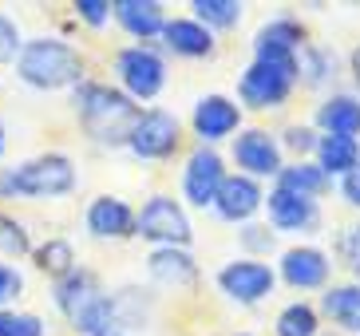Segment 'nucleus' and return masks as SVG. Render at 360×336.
I'll use <instances>...</instances> for the list:
<instances>
[{
    "instance_id": "58836bf2",
    "label": "nucleus",
    "mask_w": 360,
    "mask_h": 336,
    "mask_svg": "<svg viewBox=\"0 0 360 336\" xmlns=\"http://www.w3.org/2000/svg\"><path fill=\"white\" fill-rule=\"evenodd\" d=\"M8 198H16V194H12V170L0 167V202H8Z\"/></svg>"
},
{
    "instance_id": "5701e85b",
    "label": "nucleus",
    "mask_w": 360,
    "mask_h": 336,
    "mask_svg": "<svg viewBox=\"0 0 360 336\" xmlns=\"http://www.w3.org/2000/svg\"><path fill=\"white\" fill-rule=\"evenodd\" d=\"M313 155H317V167L325 170L328 179H345L360 162V143L356 138H340V135H321Z\"/></svg>"
},
{
    "instance_id": "ddd939ff",
    "label": "nucleus",
    "mask_w": 360,
    "mask_h": 336,
    "mask_svg": "<svg viewBox=\"0 0 360 336\" xmlns=\"http://www.w3.org/2000/svg\"><path fill=\"white\" fill-rule=\"evenodd\" d=\"M194 135L202 138V147H214V143H222L230 138L238 127H242V107L233 103L230 95H202L198 103H194Z\"/></svg>"
},
{
    "instance_id": "20e7f679",
    "label": "nucleus",
    "mask_w": 360,
    "mask_h": 336,
    "mask_svg": "<svg viewBox=\"0 0 360 336\" xmlns=\"http://www.w3.org/2000/svg\"><path fill=\"white\" fill-rule=\"evenodd\" d=\"M79 186L75 162L60 150L48 155L24 158L20 167H12V194L16 198H32V202H60Z\"/></svg>"
},
{
    "instance_id": "39448f33",
    "label": "nucleus",
    "mask_w": 360,
    "mask_h": 336,
    "mask_svg": "<svg viewBox=\"0 0 360 336\" xmlns=\"http://www.w3.org/2000/svg\"><path fill=\"white\" fill-rule=\"evenodd\" d=\"M115 75H119V84H123L119 91L127 95L131 103L155 99L167 87V60L150 44H131V48L115 52Z\"/></svg>"
},
{
    "instance_id": "f3484780",
    "label": "nucleus",
    "mask_w": 360,
    "mask_h": 336,
    "mask_svg": "<svg viewBox=\"0 0 360 336\" xmlns=\"http://www.w3.org/2000/svg\"><path fill=\"white\" fill-rule=\"evenodd\" d=\"M111 16H115V20L123 24V32L135 36L139 44L162 36V28H167V8H162L159 0H115V4H111Z\"/></svg>"
},
{
    "instance_id": "a878e982",
    "label": "nucleus",
    "mask_w": 360,
    "mask_h": 336,
    "mask_svg": "<svg viewBox=\"0 0 360 336\" xmlns=\"http://www.w3.org/2000/svg\"><path fill=\"white\" fill-rule=\"evenodd\" d=\"M32 261L40 273H48L52 281L68 277L72 269H79V257H75V245L68 238H48L44 245H32Z\"/></svg>"
},
{
    "instance_id": "4468645a",
    "label": "nucleus",
    "mask_w": 360,
    "mask_h": 336,
    "mask_svg": "<svg viewBox=\"0 0 360 336\" xmlns=\"http://www.w3.org/2000/svg\"><path fill=\"white\" fill-rule=\"evenodd\" d=\"M84 226L99 242H123V238H135V210L123 198H115V194H99L87 206Z\"/></svg>"
},
{
    "instance_id": "473e14b6",
    "label": "nucleus",
    "mask_w": 360,
    "mask_h": 336,
    "mask_svg": "<svg viewBox=\"0 0 360 336\" xmlns=\"http://www.w3.org/2000/svg\"><path fill=\"white\" fill-rule=\"evenodd\" d=\"M24 48V36H20V24L12 20L8 12H0V63H16Z\"/></svg>"
},
{
    "instance_id": "412c9836",
    "label": "nucleus",
    "mask_w": 360,
    "mask_h": 336,
    "mask_svg": "<svg viewBox=\"0 0 360 336\" xmlns=\"http://www.w3.org/2000/svg\"><path fill=\"white\" fill-rule=\"evenodd\" d=\"M305 48V28L293 16H274L254 36V56H297Z\"/></svg>"
},
{
    "instance_id": "f8f14e48",
    "label": "nucleus",
    "mask_w": 360,
    "mask_h": 336,
    "mask_svg": "<svg viewBox=\"0 0 360 336\" xmlns=\"http://www.w3.org/2000/svg\"><path fill=\"white\" fill-rule=\"evenodd\" d=\"M289 289H328V273H333V261L328 253L317 245H293V250L281 253V261L274 269Z\"/></svg>"
},
{
    "instance_id": "79ce46f5",
    "label": "nucleus",
    "mask_w": 360,
    "mask_h": 336,
    "mask_svg": "<svg viewBox=\"0 0 360 336\" xmlns=\"http://www.w3.org/2000/svg\"><path fill=\"white\" fill-rule=\"evenodd\" d=\"M325 336H333V332H325Z\"/></svg>"
},
{
    "instance_id": "f03ea898",
    "label": "nucleus",
    "mask_w": 360,
    "mask_h": 336,
    "mask_svg": "<svg viewBox=\"0 0 360 336\" xmlns=\"http://www.w3.org/2000/svg\"><path fill=\"white\" fill-rule=\"evenodd\" d=\"M16 79L36 91H64V87L75 91L87 79V63L75 44L60 36H32L16 56Z\"/></svg>"
},
{
    "instance_id": "423d86ee",
    "label": "nucleus",
    "mask_w": 360,
    "mask_h": 336,
    "mask_svg": "<svg viewBox=\"0 0 360 336\" xmlns=\"http://www.w3.org/2000/svg\"><path fill=\"white\" fill-rule=\"evenodd\" d=\"M135 233L139 238H147L159 245H174V250H186L194 238V226L186 218L179 198H170V194H155V198L143 202V210H135Z\"/></svg>"
},
{
    "instance_id": "e433bc0d",
    "label": "nucleus",
    "mask_w": 360,
    "mask_h": 336,
    "mask_svg": "<svg viewBox=\"0 0 360 336\" xmlns=\"http://www.w3.org/2000/svg\"><path fill=\"white\" fill-rule=\"evenodd\" d=\"M242 242L250 245V250H274V230H269V226H245Z\"/></svg>"
},
{
    "instance_id": "c9c22d12",
    "label": "nucleus",
    "mask_w": 360,
    "mask_h": 336,
    "mask_svg": "<svg viewBox=\"0 0 360 336\" xmlns=\"http://www.w3.org/2000/svg\"><path fill=\"white\" fill-rule=\"evenodd\" d=\"M340 257H345L349 273L356 277V285H360V221H356V226H349V230L340 233Z\"/></svg>"
},
{
    "instance_id": "f704fd0d",
    "label": "nucleus",
    "mask_w": 360,
    "mask_h": 336,
    "mask_svg": "<svg viewBox=\"0 0 360 336\" xmlns=\"http://www.w3.org/2000/svg\"><path fill=\"white\" fill-rule=\"evenodd\" d=\"M72 8H75V16L84 24H91V28H103V24L111 20V0H75Z\"/></svg>"
},
{
    "instance_id": "4c0bfd02",
    "label": "nucleus",
    "mask_w": 360,
    "mask_h": 336,
    "mask_svg": "<svg viewBox=\"0 0 360 336\" xmlns=\"http://www.w3.org/2000/svg\"><path fill=\"white\" fill-rule=\"evenodd\" d=\"M340 198L349 202L352 210H360V162L345 174V179H340Z\"/></svg>"
},
{
    "instance_id": "6e6552de",
    "label": "nucleus",
    "mask_w": 360,
    "mask_h": 336,
    "mask_svg": "<svg viewBox=\"0 0 360 336\" xmlns=\"http://www.w3.org/2000/svg\"><path fill=\"white\" fill-rule=\"evenodd\" d=\"M233 162H238V174H245L254 182L277 179L281 167H285V150H281L274 131L250 127V131H238V138H233Z\"/></svg>"
},
{
    "instance_id": "6ab92c4d",
    "label": "nucleus",
    "mask_w": 360,
    "mask_h": 336,
    "mask_svg": "<svg viewBox=\"0 0 360 336\" xmlns=\"http://www.w3.org/2000/svg\"><path fill=\"white\" fill-rule=\"evenodd\" d=\"M150 277L167 289H194L198 285V261L191 257V250H174V245H159L147 257Z\"/></svg>"
},
{
    "instance_id": "c756f323",
    "label": "nucleus",
    "mask_w": 360,
    "mask_h": 336,
    "mask_svg": "<svg viewBox=\"0 0 360 336\" xmlns=\"http://www.w3.org/2000/svg\"><path fill=\"white\" fill-rule=\"evenodd\" d=\"M32 253V233L20 218L0 210V257H28Z\"/></svg>"
},
{
    "instance_id": "f257e3e1",
    "label": "nucleus",
    "mask_w": 360,
    "mask_h": 336,
    "mask_svg": "<svg viewBox=\"0 0 360 336\" xmlns=\"http://www.w3.org/2000/svg\"><path fill=\"white\" fill-rule=\"evenodd\" d=\"M72 103H75V115H79V127L99 147H127L131 127L139 123V111H143L119 87L96 84V79H84V84L75 87Z\"/></svg>"
},
{
    "instance_id": "aec40b11",
    "label": "nucleus",
    "mask_w": 360,
    "mask_h": 336,
    "mask_svg": "<svg viewBox=\"0 0 360 336\" xmlns=\"http://www.w3.org/2000/svg\"><path fill=\"white\" fill-rule=\"evenodd\" d=\"M317 135H340V138H360V95L352 91H333L317 107Z\"/></svg>"
},
{
    "instance_id": "7c9ffc66",
    "label": "nucleus",
    "mask_w": 360,
    "mask_h": 336,
    "mask_svg": "<svg viewBox=\"0 0 360 336\" xmlns=\"http://www.w3.org/2000/svg\"><path fill=\"white\" fill-rule=\"evenodd\" d=\"M0 336H48V325L24 309H0Z\"/></svg>"
},
{
    "instance_id": "2eb2a0df",
    "label": "nucleus",
    "mask_w": 360,
    "mask_h": 336,
    "mask_svg": "<svg viewBox=\"0 0 360 336\" xmlns=\"http://www.w3.org/2000/svg\"><path fill=\"white\" fill-rule=\"evenodd\" d=\"M265 206V190L262 182L245 179V174H226L222 190H218V198H214V210H218V218L222 221H242V226H250V218H254L257 210Z\"/></svg>"
},
{
    "instance_id": "dca6fc26",
    "label": "nucleus",
    "mask_w": 360,
    "mask_h": 336,
    "mask_svg": "<svg viewBox=\"0 0 360 336\" xmlns=\"http://www.w3.org/2000/svg\"><path fill=\"white\" fill-rule=\"evenodd\" d=\"M75 336H131V328L119 321V309H115V297L99 289L96 297H87L84 305L68 316Z\"/></svg>"
},
{
    "instance_id": "9b49d317",
    "label": "nucleus",
    "mask_w": 360,
    "mask_h": 336,
    "mask_svg": "<svg viewBox=\"0 0 360 336\" xmlns=\"http://www.w3.org/2000/svg\"><path fill=\"white\" fill-rule=\"evenodd\" d=\"M265 210H269V226L277 233H317L321 230V202L305 198V194H293V190L274 186L269 198H265Z\"/></svg>"
},
{
    "instance_id": "ea45409f",
    "label": "nucleus",
    "mask_w": 360,
    "mask_h": 336,
    "mask_svg": "<svg viewBox=\"0 0 360 336\" xmlns=\"http://www.w3.org/2000/svg\"><path fill=\"white\" fill-rule=\"evenodd\" d=\"M4 150H8V131H4V123H0V158H4Z\"/></svg>"
},
{
    "instance_id": "393cba45",
    "label": "nucleus",
    "mask_w": 360,
    "mask_h": 336,
    "mask_svg": "<svg viewBox=\"0 0 360 336\" xmlns=\"http://www.w3.org/2000/svg\"><path fill=\"white\" fill-rule=\"evenodd\" d=\"M277 186H281V190H293V194H305V198L317 202L321 194L333 186V179H328V174L317 167V162H305V158H297V162L281 167V174H277Z\"/></svg>"
},
{
    "instance_id": "b1692460",
    "label": "nucleus",
    "mask_w": 360,
    "mask_h": 336,
    "mask_svg": "<svg viewBox=\"0 0 360 336\" xmlns=\"http://www.w3.org/2000/svg\"><path fill=\"white\" fill-rule=\"evenodd\" d=\"M96 293H99V277L91 273V269H84V265L72 269L68 277H60V281L52 285V301H56V309H60L64 316H72L87 297H96Z\"/></svg>"
},
{
    "instance_id": "4be33fe9",
    "label": "nucleus",
    "mask_w": 360,
    "mask_h": 336,
    "mask_svg": "<svg viewBox=\"0 0 360 336\" xmlns=\"http://www.w3.org/2000/svg\"><path fill=\"white\" fill-rule=\"evenodd\" d=\"M321 313L340 328V332H356L360 336V285H328L321 297Z\"/></svg>"
},
{
    "instance_id": "7ed1b4c3",
    "label": "nucleus",
    "mask_w": 360,
    "mask_h": 336,
    "mask_svg": "<svg viewBox=\"0 0 360 336\" xmlns=\"http://www.w3.org/2000/svg\"><path fill=\"white\" fill-rule=\"evenodd\" d=\"M297 87V56H254L238 79V95L254 111H277Z\"/></svg>"
},
{
    "instance_id": "9d476101",
    "label": "nucleus",
    "mask_w": 360,
    "mask_h": 336,
    "mask_svg": "<svg viewBox=\"0 0 360 336\" xmlns=\"http://www.w3.org/2000/svg\"><path fill=\"white\" fill-rule=\"evenodd\" d=\"M226 182V162L214 147L191 150L186 167H182V198L198 206V210H214V198Z\"/></svg>"
},
{
    "instance_id": "c85d7f7f",
    "label": "nucleus",
    "mask_w": 360,
    "mask_h": 336,
    "mask_svg": "<svg viewBox=\"0 0 360 336\" xmlns=\"http://www.w3.org/2000/svg\"><path fill=\"white\" fill-rule=\"evenodd\" d=\"M194 20L210 32H230L242 24V4L238 0H194Z\"/></svg>"
},
{
    "instance_id": "37998d69",
    "label": "nucleus",
    "mask_w": 360,
    "mask_h": 336,
    "mask_svg": "<svg viewBox=\"0 0 360 336\" xmlns=\"http://www.w3.org/2000/svg\"><path fill=\"white\" fill-rule=\"evenodd\" d=\"M242 336H245V332H242Z\"/></svg>"
},
{
    "instance_id": "2f4dec72",
    "label": "nucleus",
    "mask_w": 360,
    "mask_h": 336,
    "mask_svg": "<svg viewBox=\"0 0 360 336\" xmlns=\"http://www.w3.org/2000/svg\"><path fill=\"white\" fill-rule=\"evenodd\" d=\"M317 127H309V123H293V127H285V135L277 138L281 143V150H297V155H313L317 150Z\"/></svg>"
},
{
    "instance_id": "a211bd4d",
    "label": "nucleus",
    "mask_w": 360,
    "mask_h": 336,
    "mask_svg": "<svg viewBox=\"0 0 360 336\" xmlns=\"http://www.w3.org/2000/svg\"><path fill=\"white\" fill-rule=\"evenodd\" d=\"M162 44H167V52L182 56V60H206V56H214V48H218L214 32L202 28L194 16H174V20H167Z\"/></svg>"
},
{
    "instance_id": "a19ab883",
    "label": "nucleus",
    "mask_w": 360,
    "mask_h": 336,
    "mask_svg": "<svg viewBox=\"0 0 360 336\" xmlns=\"http://www.w3.org/2000/svg\"><path fill=\"white\" fill-rule=\"evenodd\" d=\"M352 75H356V84H360V48L352 52Z\"/></svg>"
},
{
    "instance_id": "bb28decb",
    "label": "nucleus",
    "mask_w": 360,
    "mask_h": 336,
    "mask_svg": "<svg viewBox=\"0 0 360 336\" xmlns=\"http://www.w3.org/2000/svg\"><path fill=\"white\" fill-rule=\"evenodd\" d=\"M337 75V56L333 48H317V44H305L297 52V84L309 87H325L328 79Z\"/></svg>"
},
{
    "instance_id": "cd10ccee",
    "label": "nucleus",
    "mask_w": 360,
    "mask_h": 336,
    "mask_svg": "<svg viewBox=\"0 0 360 336\" xmlns=\"http://www.w3.org/2000/svg\"><path fill=\"white\" fill-rule=\"evenodd\" d=\"M274 332L277 336H321V313L309 301H293V305H285L277 313Z\"/></svg>"
},
{
    "instance_id": "1a4fd4ad",
    "label": "nucleus",
    "mask_w": 360,
    "mask_h": 336,
    "mask_svg": "<svg viewBox=\"0 0 360 336\" xmlns=\"http://www.w3.org/2000/svg\"><path fill=\"white\" fill-rule=\"evenodd\" d=\"M218 289L238 305H262L277 289V273L274 265L257 261V257H238V261H226L218 269Z\"/></svg>"
},
{
    "instance_id": "72a5a7b5",
    "label": "nucleus",
    "mask_w": 360,
    "mask_h": 336,
    "mask_svg": "<svg viewBox=\"0 0 360 336\" xmlns=\"http://www.w3.org/2000/svg\"><path fill=\"white\" fill-rule=\"evenodd\" d=\"M24 297V273L16 265L0 261V309H12Z\"/></svg>"
},
{
    "instance_id": "0eeeda50",
    "label": "nucleus",
    "mask_w": 360,
    "mask_h": 336,
    "mask_svg": "<svg viewBox=\"0 0 360 336\" xmlns=\"http://www.w3.org/2000/svg\"><path fill=\"white\" fill-rule=\"evenodd\" d=\"M182 143V123L174 111H162V107H150V111H139V123L131 127L127 150L143 162H162L179 150Z\"/></svg>"
}]
</instances>
